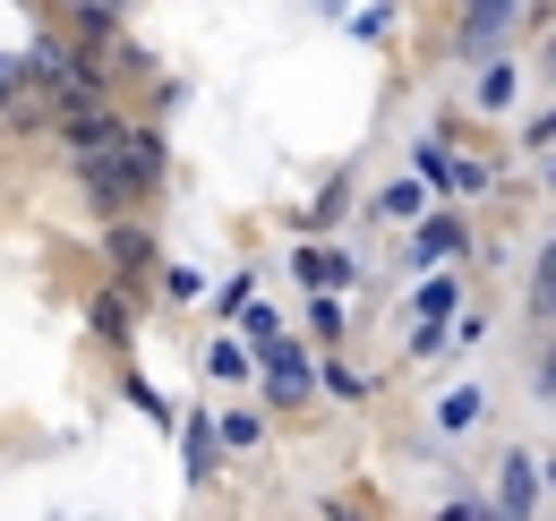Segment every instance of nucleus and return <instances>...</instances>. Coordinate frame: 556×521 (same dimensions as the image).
<instances>
[{"label":"nucleus","mask_w":556,"mask_h":521,"mask_svg":"<svg viewBox=\"0 0 556 521\" xmlns=\"http://www.w3.org/2000/svg\"><path fill=\"white\" fill-rule=\"evenodd\" d=\"M86 189H94V205H121L138 180H129V163H112V145H94L86 154Z\"/></svg>","instance_id":"f257e3e1"},{"label":"nucleus","mask_w":556,"mask_h":521,"mask_svg":"<svg viewBox=\"0 0 556 521\" xmlns=\"http://www.w3.org/2000/svg\"><path fill=\"white\" fill-rule=\"evenodd\" d=\"M0 112H9V68H0Z\"/></svg>","instance_id":"39448f33"},{"label":"nucleus","mask_w":556,"mask_h":521,"mask_svg":"<svg viewBox=\"0 0 556 521\" xmlns=\"http://www.w3.org/2000/svg\"><path fill=\"white\" fill-rule=\"evenodd\" d=\"M505 505H514V521H522V505H531V461H505Z\"/></svg>","instance_id":"7ed1b4c3"},{"label":"nucleus","mask_w":556,"mask_h":521,"mask_svg":"<svg viewBox=\"0 0 556 521\" xmlns=\"http://www.w3.org/2000/svg\"><path fill=\"white\" fill-rule=\"evenodd\" d=\"M445 249H463V231H454V223H428V231H419V257H445Z\"/></svg>","instance_id":"20e7f679"},{"label":"nucleus","mask_w":556,"mask_h":521,"mask_svg":"<svg viewBox=\"0 0 556 521\" xmlns=\"http://www.w3.org/2000/svg\"><path fill=\"white\" fill-rule=\"evenodd\" d=\"M505 17H514V0H480V17H471V35H463V52H471V61L496 43V26H505Z\"/></svg>","instance_id":"f03ea898"}]
</instances>
